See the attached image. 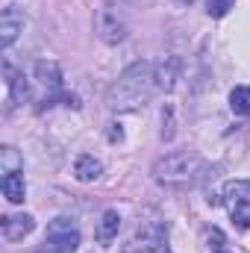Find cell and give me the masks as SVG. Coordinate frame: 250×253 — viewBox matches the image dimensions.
I'll return each instance as SVG.
<instances>
[{
  "mask_svg": "<svg viewBox=\"0 0 250 253\" xmlns=\"http://www.w3.org/2000/svg\"><path fill=\"white\" fill-rule=\"evenodd\" d=\"M21 30H24V15L18 12V6H6L0 15V44L12 47Z\"/></svg>",
  "mask_w": 250,
  "mask_h": 253,
  "instance_id": "9",
  "label": "cell"
},
{
  "mask_svg": "<svg viewBox=\"0 0 250 253\" xmlns=\"http://www.w3.org/2000/svg\"><path fill=\"white\" fill-rule=\"evenodd\" d=\"M33 227H36V221H33V215H27V212H21V215H6V218H3V236H6L9 242H21L24 236L33 233Z\"/></svg>",
  "mask_w": 250,
  "mask_h": 253,
  "instance_id": "10",
  "label": "cell"
},
{
  "mask_svg": "<svg viewBox=\"0 0 250 253\" xmlns=\"http://www.w3.org/2000/svg\"><path fill=\"white\" fill-rule=\"evenodd\" d=\"M159 253H171V251H168V248H162V251H159Z\"/></svg>",
  "mask_w": 250,
  "mask_h": 253,
  "instance_id": "19",
  "label": "cell"
},
{
  "mask_svg": "<svg viewBox=\"0 0 250 253\" xmlns=\"http://www.w3.org/2000/svg\"><path fill=\"white\" fill-rule=\"evenodd\" d=\"M230 106L236 115H250V88L248 85H236L230 94Z\"/></svg>",
  "mask_w": 250,
  "mask_h": 253,
  "instance_id": "15",
  "label": "cell"
},
{
  "mask_svg": "<svg viewBox=\"0 0 250 253\" xmlns=\"http://www.w3.org/2000/svg\"><path fill=\"white\" fill-rule=\"evenodd\" d=\"M100 174H103L100 159H94L91 153H80V156H77V162H74V177H77L80 183H94Z\"/></svg>",
  "mask_w": 250,
  "mask_h": 253,
  "instance_id": "12",
  "label": "cell"
},
{
  "mask_svg": "<svg viewBox=\"0 0 250 253\" xmlns=\"http://www.w3.org/2000/svg\"><path fill=\"white\" fill-rule=\"evenodd\" d=\"M156 80H153V65L150 62H132L124 74L112 83L109 94H106V106L112 112H138L144 109V103L150 100Z\"/></svg>",
  "mask_w": 250,
  "mask_h": 253,
  "instance_id": "1",
  "label": "cell"
},
{
  "mask_svg": "<svg viewBox=\"0 0 250 253\" xmlns=\"http://www.w3.org/2000/svg\"><path fill=\"white\" fill-rule=\"evenodd\" d=\"M6 83H9V91H12V97L15 100H27L30 97V85H27V80H24V74H18L15 68H9L6 65Z\"/></svg>",
  "mask_w": 250,
  "mask_h": 253,
  "instance_id": "14",
  "label": "cell"
},
{
  "mask_svg": "<svg viewBox=\"0 0 250 253\" xmlns=\"http://www.w3.org/2000/svg\"><path fill=\"white\" fill-rule=\"evenodd\" d=\"M180 71H183V59L180 56H165L153 68V80H156V85L162 91H171L177 85V80H180Z\"/></svg>",
  "mask_w": 250,
  "mask_h": 253,
  "instance_id": "8",
  "label": "cell"
},
{
  "mask_svg": "<svg viewBox=\"0 0 250 253\" xmlns=\"http://www.w3.org/2000/svg\"><path fill=\"white\" fill-rule=\"evenodd\" d=\"M206 239H209V245H212L215 251H224V233H221V230H209Z\"/></svg>",
  "mask_w": 250,
  "mask_h": 253,
  "instance_id": "17",
  "label": "cell"
},
{
  "mask_svg": "<svg viewBox=\"0 0 250 253\" xmlns=\"http://www.w3.org/2000/svg\"><path fill=\"white\" fill-rule=\"evenodd\" d=\"M121 138H124V132H121V129H115V126H112V129H109V141H121Z\"/></svg>",
  "mask_w": 250,
  "mask_h": 253,
  "instance_id": "18",
  "label": "cell"
},
{
  "mask_svg": "<svg viewBox=\"0 0 250 253\" xmlns=\"http://www.w3.org/2000/svg\"><path fill=\"white\" fill-rule=\"evenodd\" d=\"M233 3H236V0H209V9H206V12H209L212 18H224V15L233 9Z\"/></svg>",
  "mask_w": 250,
  "mask_h": 253,
  "instance_id": "16",
  "label": "cell"
},
{
  "mask_svg": "<svg viewBox=\"0 0 250 253\" xmlns=\"http://www.w3.org/2000/svg\"><path fill=\"white\" fill-rule=\"evenodd\" d=\"M94 27H97L100 39H103L106 44H118V42H124L126 39V21L112 9V6L97 9V21H94Z\"/></svg>",
  "mask_w": 250,
  "mask_h": 253,
  "instance_id": "7",
  "label": "cell"
},
{
  "mask_svg": "<svg viewBox=\"0 0 250 253\" xmlns=\"http://www.w3.org/2000/svg\"><path fill=\"white\" fill-rule=\"evenodd\" d=\"M224 203L239 230L250 227V180H233L224 186Z\"/></svg>",
  "mask_w": 250,
  "mask_h": 253,
  "instance_id": "6",
  "label": "cell"
},
{
  "mask_svg": "<svg viewBox=\"0 0 250 253\" xmlns=\"http://www.w3.org/2000/svg\"><path fill=\"white\" fill-rule=\"evenodd\" d=\"M188 3H191V0H188Z\"/></svg>",
  "mask_w": 250,
  "mask_h": 253,
  "instance_id": "21",
  "label": "cell"
},
{
  "mask_svg": "<svg viewBox=\"0 0 250 253\" xmlns=\"http://www.w3.org/2000/svg\"><path fill=\"white\" fill-rule=\"evenodd\" d=\"M44 245L50 253H74L80 248V230L74 224V218H53L47 224V233H44Z\"/></svg>",
  "mask_w": 250,
  "mask_h": 253,
  "instance_id": "5",
  "label": "cell"
},
{
  "mask_svg": "<svg viewBox=\"0 0 250 253\" xmlns=\"http://www.w3.org/2000/svg\"><path fill=\"white\" fill-rule=\"evenodd\" d=\"M168 242V224L165 221H141L135 233L126 239L121 253H159Z\"/></svg>",
  "mask_w": 250,
  "mask_h": 253,
  "instance_id": "4",
  "label": "cell"
},
{
  "mask_svg": "<svg viewBox=\"0 0 250 253\" xmlns=\"http://www.w3.org/2000/svg\"><path fill=\"white\" fill-rule=\"evenodd\" d=\"M215 253H227V251H215Z\"/></svg>",
  "mask_w": 250,
  "mask_h": 253,
  "instance_id": "20",
  "label": "cell"
},
{
  "mask_svg": "<svg viewBox=\"0 0 250 253\" xmlns=\"http://www.w3.org/2000/svg\"><path fill=\"white\" fill-rule=\"evenodd\" d=\"M203 174H206V162L197 153H188V150L168 153L153 165V180L171 191H183L197 186L203 180Z\"/></svg>",
  "mask_w": 250,
  "mask_h": 253,
  "instance_id": "2",
  "label": "cell"
},
{
  "mask_svg": "<svg viewBox=\"0 0 250 253\" xmlns=\"http://www.w3.org/2000/svg\"><path fill=\"white\" fill-rule=\"evenodd\" d=\"M0 186H3V194H6L9 203H24V197H27V186H24V177H21L18 171H6Z\"/></svg>",
  "mask_w": 250,
  "mask_h": 253,
  "instance_id": "13",
  "label": "cell"
},
{
  "mask_svg": "<svg viewBox=\"0 0 250 253\" xmlns=\"http://www.w3.org/2000/svg\"><path fill=\"white\" fill-rule=\"evenodd\" d=\"M118 230H121V215L115 212V209H106L103 215H100V221H97V230H94V239L103 245V248H109L112 242H115V236H118Z\"/></svg>",
  "mask_w": 250,
  "mask_h": 253,
  "instance_id": "11",
  "label": "cell"
},
{
  "mask_svg": "<svg viewBox=\"0 0 250 253\" xmlns=\"http://www.w3.org/2000/svg\"><path fill=\"white\" fill-rule=\"evenodd\" d=\"M36 103H39V109H44V106H53L56 100H62L68 97L62 91V71H59V65L50 62V59H42V62H36Z\"/></svg>",
  "mask_w": 250,
  "mask_h": 253,
  "instance_id": "3",
  "label": "cell"
}]
</instances>
